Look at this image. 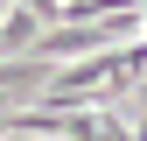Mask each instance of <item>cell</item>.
I'll use <instances>...</instances> for the list:
<instances>
[{
  "label": "cell",
  "instance_id": "6da1fadb",
  "mask_svg": "<svg viewBox=\"0 0 147 141\" xmlns=\"http://www.w3.org/2000/svg\"><path fill=\"white\" fill-rule=\"evenodd\" d=\"M133 141H147V120H133Z\"/></svg>",
  "mask_w": 147,
  "mask_h": 141
}]
</instances>
